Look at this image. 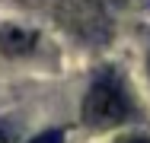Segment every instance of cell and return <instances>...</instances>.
Segmentation results:
<instances>
[{"mask_svg": "<svg viewBox=\"0 0 150 143\" xmlns=\"http://www.w3.org/2000/svg\"><path fill=\"white\" fill-rule=\"evenodd\" d=\"M118 143H150V137H144V134H128V137H121Z\"/></svg>", "mask_w": 150, "mask_h": 143, "instance_id": "cell-5", "label": "cell"}, {"mask_svg": "<svg viewBox=\"0 0 150 143\" xmlns=\"http://www.w3.org/2000/svg\"><path fill=\"white\" fill-rule=\"evenodd\" d=\"M35 48V32L13 22H0V54L6 57H23Z\"/></svg>", "mask_w": 150, "mask_h": 143, "instance_id": "cell-2", "label": "cell"}, {"mask_svg": "<svg viewBox=\"0 0 150 143\" xmlns=\"http://www.w3.org/2000/svg\"><path fill=\"white\" fill-rule=\"evenodd\" d=\"M128 99H125V89L118 80L105 76L93 86L83 99V121L96 127V130H105V127H115L128 118Z\"/></svg>", "mask_w": 150, "mask_h": 143, "instance_id": "cell-1", "label": "cell"}, {"mask_svg": "<svg viewBox=\"0 0 150 143\" xmlns=\"http://www.w3.org/2000/svg\"><path fill=\"white\" fill-rule=\"evenodd\" d=\"M0 143H13V124L0 121Z\"/></svg>", "mask_w": 150, "mask_h": 143, "instance_id": "cell-4", "label": "cell"}, {"mask_svg": "<svg viewBox=\"0 0 150 143\" xmlns=\"http://www.w3.org/2000/svg\"><path fill=\"white\" fill-rule=\"evenodd\" d=\"M26 143H64V134L61 130H45V134H38V137H32Z\"/></svg>", "mask_w": 150, "mask_h": 143, "instance_id": "cell-3", "label": "cell"}]
</instances>
